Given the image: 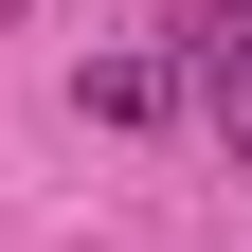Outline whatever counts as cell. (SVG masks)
<instances>
[{
  "label": "cell",
  "mask_w": 252,
  "mask_h": 252,
  "mask_svg": "<svg viewBox=\"0 0 252 252\" xmlns=\"http://www.w3.org/2000/svg\"><path fill=\"white\" fill-rule=\"evenodd\" d=\"M180 90H198V126L252 162V0H198L180 18Z\"/></svg>",
  "instance_id": "6da1fadb"
},
{
  "label": "cell",
  "mask_w": 252,
  "mask_h": 252,
  "mask_svg": "<svg viewBox=\"0 0 252 252\" xmlns=\"http://www.w3.org/2000/svg\"><path fill=\"white\" fill-rule=\"evenodd\" d=\"M72 108H90V126H144V108H162V72H144V54H90V72H72Z\"/></svg>",
  "instance_id": "7a4b0ae2"
}]
</instances>
